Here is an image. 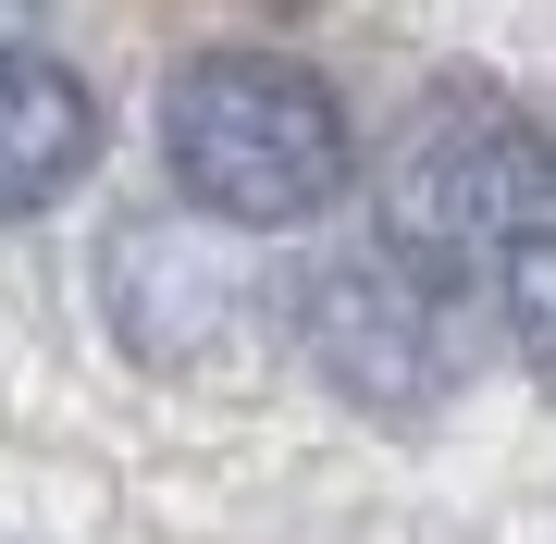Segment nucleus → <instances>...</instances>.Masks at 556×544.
Returning <instances> with one entry per match:
<instances>
[{
  "label": "nucleus",
  "instance_id": "4",
  "mask_svg": "<svg viewBox=\"0 0 556 544\" xmlns=\"http://www.w3.org/2000/svg\"><path fill=\"white\" fill-rule=\"evenodd\" d=\"M445 284L433 273H408L396 248H358V261H321L309 273V346H321V371L346 383V396H371V408H408L445 383Z\"/></svg>",
  "mask_w": 556,
  "mask_h": 544
},
{
  "label": "nucleus",
  "instance_id": "2",
  "mask_svg": "<svg viewBox=\"0 0 556 544\" xmlns=\"http://www.w3.org/2000/svg\"><path fill=\"white\" fill-rule=\"evenodd\" d=\"M532 223H556V149L532 124H507L495 100H433L408 112L396 162H383V248L408 273H470L507 261Z\"/></svg>",
  "mask_w": 556,
  "mask_h": 544
},
{
  "label": "nucleus",
  "instance_id": "5",
  "mask_svg": "<svg viewBox=\"0 0 556 544\" xmlns=\"http://www.w3.org/2000/svg\"><path fill=\"white\" fill-rule=\"evenodd\" d=\"M87 162H100V100H87V75L0 38V223L50 211Z\"/></svg>",
  "mask_w": 556,
  "mask_h": 544
},
{
  "label": "nucleus",
  "instance_id": "1",
  "mask_svg": "<svg viewBox=\"0 0 556 544\" xmlns=\"http://www.w3.org/2000/svg\"><path fill=\"white\" fill-rule=\"evenodd\" d=\"M161 162H174L186 211L273 236V223L334 211L346 186V112L309 62L285 50H199L161 87Z\"/></svg>",
  "mask_w": 556,
  "mask_h": 544
},
{
  "label": "nucleus",
  "instance_id": "6",
  "mask_svg": "<svg viewBox=\"0 0 556 544\" xmlns=\"http://www.w3.org/2000/svg\"><path fill=\"white\" fill-rule=\"evenodd\" d=\"M507 322H519V359L556 383V223H532L507 248Z\"/></svg>",
  "mask_w": 556,
  "mask_h": 544
},
{
  "label": "nucleus",
  "instance_id": "3",
  "mask_svg": "<svg viewBox=\"0 0 556 544\" xmlns=\"http://www.w3.org/2000/svg\"><path fill=\"white\" fill-rule=\"evenodd\" d=\"M260 322V284L236 261V223H124L112 236V334L161 371H211L236 359Z\"/></svg>",
  "mask_w": 556,
  "mask_h": 544
}]
</instances>
